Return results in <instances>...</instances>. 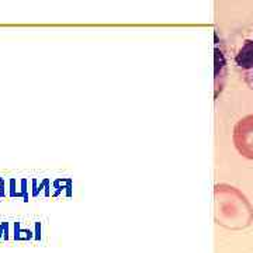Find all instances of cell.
<instances>
[{
    "instance_id": "cell-1",
    "label": "cell",
    "mask_w": 253,
    "mask_h": 253,
    "mask_svg": "<svg viewBox=\"0 0 253 253\" xmlns=\"http://www.w3.org/2000/svg\"><path fill=\"white\" fill-rule=\"evenodd\" d=\"M234 66L245 84L253 90V24L245 28L236 40Z\"/></svg>"
},
{
    "instance_id": "cell-2",
    "label": "cell",
    "mask_w": 253,
    "mask_h": 253,
    "mask_svg": "<svg viewBox=\"0 0 253 253\" xmlns=\"http://www.w3.org/2000/svg\"><path fill=\"white\" fill-rule=\"evenodd\" d=\"M232 138L236 151L246 159L253 161V114L236 123Z\"/></svg>"
},
{
    "instance_id": "cell-3",
    "label": "cell",
    "mask_w": 253,
    "mask_h": 253,
    "mask_svg": "<svg viewBox=\"0 0 253 253\" xmlns=\"http://www.w3.org/2000/svg\"><path fill=\"white\" fill-rule=\"evenodd\" d=\"M9 197L11 199H23L24 201L30 200V191H28V180L27 179H10L9 180Z\"/></svg>"
},
{
    "instance_id": "cell-4",
    "label": "cell",
    "mask_w": 253,
    "mask_h": 253,
    "mask_svg": "<svg viewBox=\"0 0 253 253\" xmlns=\"http://www.w3.org/2000/svg\"><path fill=\"white\" fill-rule=\"evenodd\" d=\"M31 197H37L41 191H44V194H45V197H49L51 196V190H49V180L48 179H44V180L41 181L40 184H38V181L37 179H33L31 180Z\"/></svg>"
},
{
    "instance_id": "cell-5",
    "label": "cell",
    "mask_w": 253,
    "mask_h": 253,
    "mask_svg": "<svg viewBox=\"0 0 253 253\" xmlns=\"http://www.w3.org/2000/svg\"><path fill=\"white\" fill-rule=\"evenodd\" d=\"M13 236H14L16 241L31 239V238H33V232H31V231H21V229H20V222H14V224H13Z\"/></svg>"
},
{
    "instance_id": "cell-6",
    "label": "cell",
    "mask_w": 253,
    "mask_h": 253,
    "mask_svg": "<svg viewBox=\"0 0 253 253\" xmlns=\"http://www.w3.org/2000/svg\"><path fill=\"white\" fill-rule=\"evenodd\" d=\"M6 181L3 177H0V197H6Z\"/></svg>"
}]
</instances>
